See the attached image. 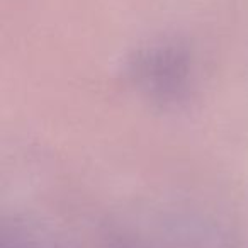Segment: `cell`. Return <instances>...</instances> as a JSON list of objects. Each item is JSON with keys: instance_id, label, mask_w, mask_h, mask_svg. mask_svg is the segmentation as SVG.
<instances>
[{"instance_id": "6da1fadb", "label": "cell", "mask_w": 248, "mask_h": 248, "mask_svg": "<svg viewBox=\"0 0 248 248\" xmlns=\"http://www.w3.org/2000/svg\"><path fill=\"white\" fill-rule=\"evenodd\" d=\"M136 73L152 92L177 95L184 89L189 65L182 51L172 46H160L145 51L136 63Z\"/></svg>"}]
</instances>
